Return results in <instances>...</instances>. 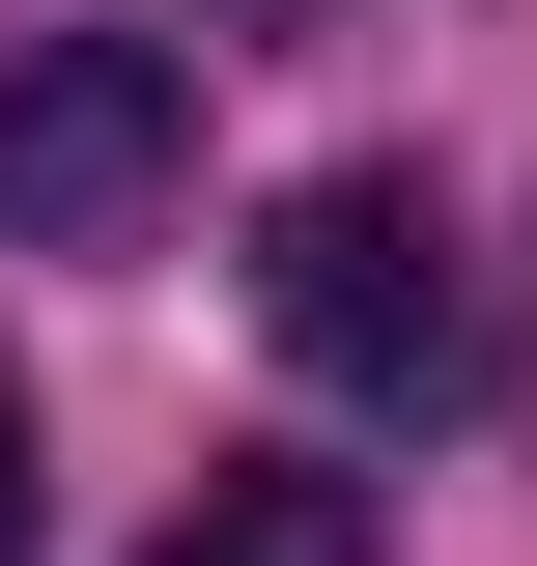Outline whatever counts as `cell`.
Wrapping results in <instances>:
<instances>
[{
    "instance_id": "obj_1",
    "label": "cell",
    "mask_w": 537,
    "mask_h": 566,
    "mask_svg": "<svg viewBox=\"0 0 537 566\" xmlns=\"http://www.w3.org/2000/svg\"><path fill=\"white\" fill-rule=\"evenodd\" d=\"M199 199V57L170 29H29L0 57V227L29 255H141Z\"/></svg>"
},
{
    "instance_id": "obj_2",
    "label": "cell",
    "mask_w": 537,
    "mask_h": 566,
    "mask_svg": "<svg viewBox=\"0 0 537 566\" xmlns=\"http://www.w3.org/2000/svg\"><path fill=\"white\" fill-rule=\"evenodd\" d=\"M255 340L312 397H453V199L424 170H312L255 227Z\"/></svg>"
},
{
    "instance_id": "obj_3",
    "label": "cell",
    "mask_w": 537,
    "mask_h": 566,
    "mask_svg": "<svg viewBox=\"0 0 537 566\" xmlns=\"http://www.w3.org/2000/svg\"><path fill=\"white\" fill-rule=\"evenodd\" d=\"M170 566H368V482H312V453H227V482L170 510Z\"/></svg>"
},
{
    "instance_id": "obj_4",
    "label": "cell",
    "mask_w": 537,
    "mask_h": 566,
    "mask_svg": "<svg viewBox=\"0 0 537 566\" xmlns=\"http://www.w3.org/2000/svg\"><path fill=\"white\" fill-rule=\"evenodd\" d=\"M0 566H29V368H0Z\"/></svg>"
}]
</instances>
